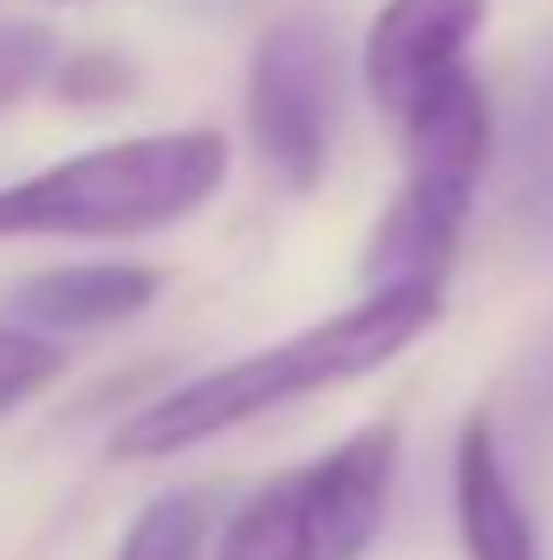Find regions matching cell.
I'll return each instance as SVG.
<instances>
[{"mask_svg":"<svg viewBox=\"0 0 553 560\" xmlns=\"http://www.w3.org/2000/svg\"><path fill=\"white\" fill-rule=\"evenodd\" d=\"M443 319V293H358L352 306H339L332 319L261 346L248 359H228L163 398H150L143 411L111 430V456L118 463H163V456H183L196 443H215L242 423L268 418L280 405H299V398H319L332 385H352V378H372L378 365H391L398 352H411L416 339Z\"/></svg>","mask_w":553,"mask_h":560,"instance_id":"obj_1","label":"cell"},{"mask_svg":"<svg viewBox=\"0 0 553 560\" xmlns=\"http://www.w3.org/2000/svg\"><path fill=\"white\" fill-rule=\"evenodd\" d=\"M228 183V138L209 125L143 131L0 183V242H138L189 222Z\"/></svg>","mask_w":553,"mask_h":560,"instance_id":"obj_2","label":"cell"},{"mask_svg":"<svg viewBox=\"0 0 553 560\" xmlns=\"http://www.w3.org/2000/svg\"><path fill=\"white\" fill-rule=\"evenodd\" d=\"M398 143H404V183L365 242L358 280L365 293H404V287L443 293L469 209H475V189H482V170L495 156L489 85L469 66H456L398 118Z\"/></svg>","mask_w":553,"mask_h":560,"instance_id":"obj_3","label":"cell"},{"mask_svg":"<svg viewBox=\"0 0 553 560\" xmlns=\"http://www.w3.org/2000/svg\"><path fill=\"white\" fill-rule=\"evenodd\" d=\"M398 423H365L326 456L268 476L222 528L215 560H365L398 489Z\"/></svg>","mask_w":553,"mask_h":560,"instance_id":"obj_4","label":"cell"},{"mask_svg":"<svg viewBox=\"0 0 553 560\" xmlns=\"http://www.w3.org/2000/svg\"><path fill=\"white\" fill-rule=\"evenodd\" d=\"M248 143L280 189L306 196L326 176L339 125V52L319 13H280L248 59Z\"/></svg>","mask_w":553,"mask_h":560,"instance_id":"obj_5","label":"cell"},{"mask_svg":"<svg viewBox=\"0 0 553 560\" xmlns=\"http://www.w3.org/2000/svg\"><path fill=\"white\" fill-rule=\"evenodd\" d=\"M482 26H489V0H385L365 26V52H358L372 105L398 125L436 79L469 66L462 52L475 46Z\"/></svg>","mask_w":553,"mask_h":560,"instance_id":"obj_6","label":"cell"},{"mask_svg":"<svg viewBox=\"0 0 553 560\" xmlns=\"http://www.w3.org/2000/svg\"><path fill=\"white\" fill-rule=\"evenodd\" d=\"M449 495H456V541L462 560H548L534 509L515 489V469L502 456L495 423L475 418L456 436V463H449Z\"/></svg>","mask_w":553,"mask_h":560,"instance_id":"obj_7","label":"cell"},{"mask_svg":"<svg viewBox=\"0 0 553 560\" xmlns=\"http://www.w3.org/2000/svg\"><path fill=\"white\" fill-rule=\"evenodd\" d=\"M163 293V275L143 261H72V268H46V275L13 287V326L33 332H98V326H125Z\"/></svg>","mask_w":553,"mask_h":560,"instance_id":"obj_8","label":"cell"},{"mask_svg":"<svg viewBox=\"0 0 553 560\" xmlns=\"http://www.w3.org/2000/svg\"><path fill=\"white\" fill-rule=\"evenodd\" d=\"M209 548V495L202 489H163L125 528L118 560H202Z\"/></svg>","mask_w":553,"mask_h":560,"instance_id":"obj_9","label":"cell"},{"mask_svg":"<svg viewBox=\"0 0 553 560\" xmlns=\"http://www.w3.org/2000/svg\"><path fill=\"white\" fill-rule=\"evenodd\" d=\"M66 372V346L33 332V326H0V418H13L20 405H33L39 392H52Z\"/></svg>","mask_w":553,"mask_h":560,"instance_id":"obj_10","label":"cell"},{"mask_svg":"<svg viewBox=\"0 0 553 560\" xmlns=\"http://www.w3.org/2000/svg\"><path fill=\"white\" fill-rule=\"evenodd\" d=\"M59 66L52 26L39 20H0V112H13L26 92H39Z\"/></svg>","mask_w":553,"mask_h":560,"instance_id":"obj_11","label":"cell"},{"mask_svg":"<svg viewBox=\"0 0 553 560\" xmlns=\"http://www.w3.org/2000/svg\"><path fill=\"white\" fill-rule=\"evenodd\" d=\"M131 85H138V72H131V59L111 52V46H85V52H72V59L52 66V92H59L66 105H125Z\"/></svg>","mask_w":553,"mask_h":560,"instance_id":"obj_12","label":"cell"},{"mask_svg":"<svg viewBox=\"0 0 553 560\" xmlns=\"http://www.w3.org/2000/svg\"><path fill=\"white\" fill-rule=\"evenodd\" d=\"M521 189L548 196L541 209H553V59L541 66V79L521 105Z\"/></svg>","mask_w":553,"mask_h":560,"instance_id":"obj_13","label":"cell"}]
</instances>
